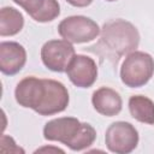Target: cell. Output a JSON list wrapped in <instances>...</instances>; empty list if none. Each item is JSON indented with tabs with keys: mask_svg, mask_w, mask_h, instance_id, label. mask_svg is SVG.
Returning a JSON list of instances; mask_svg holds the SVG:
<instances>
[{
	"mask_svg": "<svg viewBox=\"0 0 154 154\" xmlns=\"http://www.w3.org/2000/svg\"><path fill=\"white\" fill-rule=\"evenodd\" d=\"M100 35V41L90 48H94L95 53L116 63L122 55L136 51L140 43L137 28L132 23L120 18L105 23Z\"/></svg>",
	"mask_w": 154,
	"mask_h": 154,
	"instance_id": "obj_1",
	"label": "cell"
},
{
	"mask_svg": "<svg viewBox=\"0 0 154 154\" xmlns=\"http://www.w3.org/2000/svg\"><path fill=\"white\" fill-rule=\"evenodd\" d=\"M42 134L46 141L60 142L73 152L89 148L96 140L94 126L75 117H59L47 122Z\"/></svg>",
	"mask_w": 154,
	"mask_h": 154,
	"instance_id": "obj_2",
	"label": "cell"
},
{
	"mask_svg": "<svg viewBox=\"0 0 154 154\" xmlns=\"http://www.w3.org/2000/svg\"><path fill=\"white\" fill-rule=\"evenodd\" d=\"M120 79L129 88L146 85L154 75V58L142 51L129 53L120 66Z\"/></svg>",
	"mask_w": 154,
	"mask_h": 154,
	"instance_id": "obj_3",
	"label": "cell"
},
{
	"mask_svg": "<svg viewBox=\"0 0 154 154\" xmlns=\"http://www.w3.org/2000/svg\"><path fill=\"white\" fill-rule=\"evenodd\" d=\"M61 38L73 43H88L94 41L101 32L99 24L85 16L76 14L64 18L58 24Z\"/></svg>",
	"mask_w": 154,
	"mask_h": 154,
	"instance_id": "obj_4",
	"label": "cell"
},
{
	"mask_svg": "<svg viewBox=\"0 0 154 154\" xmlns=\"http://www.w3.org/2000/svg\"><path fill=\"white\" fill-rule=\"evenodd\" d=\"M138 141V131L129 122H114L106 129L105 132V144L109 152L116 154L131 153L136 149Z\"/></svg>",
	"mask_w": 154,
	"mask_h": 154,
	"instance_id": "obj_5",
	"label": "cell"
},
{
	"mask_svg": "<svg viewBox=\"0 0 154 154\" xmlns=\"http://www.w3.org/2000/svg\"><path fill=\"white\" fill-rule=\"evenodd\" d=\"M42 64L53 72H65L71 60L76 55L75 47L64 38L49 40L41 47Z\"/></svg>",
	"mask_w": 154,
	"mask_h": 154,
	"instance_id": "obj_6",
	"label": "cell"
},
{
	"mask_svg": "<svg viewBox=\"0 0 154 154\" xmlns=\"http://www.w3.org/2000/svg\"><path fill=\"white\" fill-rule=\"evenodd\" d=\"M45 91L41 102L35 111L40 116H53L64 112L70 102L67 88L59 81L52 78H43Z\"/></svg>",
	"mask_w": 154,
	"mask_h": 154,
	"instance_id": "obj_7",
	"label": "cell"
},
{
	"mask_svg": "<svg viewBox=\"0 0 154 154\" xmlns=\"http://www.w3.org/2000/svg\"><path fill=\"white\" fill-rule=\"evenodd\" d=\"M65 73L70 82L77 88H90L97 79L96 61L84 54H76L67 66Z\"/></svg>",
	"mask_w": 154,
	"mask_h": 154,
	"instance_id": "obj_8",
	"label": "cell"
},
{
	"mask_svg": "<svg viewBox=\"0 0 154 154\" xmlns=\"http://www.w3.org/2000/svg\"><path fill=\"white\" fill-rule=\"evenodd\" d=\"M43 91V78H38L36 76H28L20 79L16 85L14 99L19 106L24 108H30L35 112L41 102Z\"/></svg>",
	"mask_w": 154,
	"mask_h": 154,
	"instance_id": "obj_9",
	"label": "cell"
},
{
	"mask_svg": "<svg viewBox=\"0 0 154 154\" xmlns=\"http://www.w3.org/2000/svg\"><path fill=\"white\" fill-rule=\"evenodd\" d=\"M26 63L25 48L16 41H2L0 43V71L6 76H14Z\"/></svg>",
	"mask_w": 154,
	"mask_h": 154,
	"instance_id": "obj_10",
	"label": "cell"
},
{
	"mask_svg": "<svg viewBox=\"0 0 154 154\" xmlns=\"http://www.w3.org/2000/svg\"><path fill=\"white\" fill-rule=\"evenodd\" d=\"M22 7L35 22L48 23L60 14L58 0H12Z\"/></svg>",
	"mask_w": 154,
	"mask_h": 154,
	"instance_id": "obj_11",
	"label": "cell"
},
{
	"mask_svg": "<svg viewBox=\"0 0 154 154\" xmlns=\"http://www.w3.org/2000/svg\"><path fill=\"white\" fill-rule=\"evenodd\" d=\"M91 105L101 116L114 117L120 113L123 108V100L117 90L109 87H101L93 93Z\"/></svg>",
	"mask_w": 154,
	"mask_h": 154,
	"instance_id": "obj_12",
	"label": "cell"
},
{
	"mask_svg": "<svg viewBox=\"0 0 154 154\" xmlns=\"http://www.w3.org/2000/svg\"><path fill=\"white\" fill-rule=\"evenodd\" d=\"M130 116L143 124L154 125V101L144 95H132L128 102Z\"/></svg>",
	"mask_w": 154,
	"mask_h": 154,
	"instance_id": "obj_13",
	"label": "cell"
},
{
	"mask_svg": "<svg viewBox=\"0 0 154 154\" xmlns=\"http://www.w3.org/2000/svg\"><path fill=\"white\" fill-rule=\"evenodd\" d=\"M24 26L23 14L12 6H4L0 10V36H14Z\"/></svg>",
	"mask_w": 154,
	"mask_h": 154,
	"instance_id": "obj_14",
	"label": "cell"
},
{
	"mask_svg": "<svg viewBox=\"0 0 154 154\" xmlns=\"http://www.w3.org/2000/svg\"><path fill=\"white\" fill-rule=\"evenodd\" d=\"M1 152H6V153H24V149L22 148V147H19L16 142H14V140H13V137H11V136H8V135H2L1 136Z\"/></svg>",
	"mask_w": 154,
	"mask_h": 154,
	"instance_id": "obj_15",
	"label": "cell"
},
{
	"mask_svg": "<svg viewBox=\"0 0 154 154\" xmlns=\"http://www.w3.org/2000/svg\"><path fill=\"white\" fill-rule=\"evenodd\" d=\"M65 1L73 7H87L93 2V0H65Z\"/></svg>",
	"mask_w": 154,
	"mask_h": 154,
	"instance_id": "obj_16",
	"label": "cell"
},
{
	"mask_svg": "<svg viewBox=\"0 0 154 154\" xmlns=\"http://www.w3.org/2000/svg\"><path fill=\"white\" fill-rule=\"evenodd\" d=\"M38 152H52V153H65V150L58 148V147H41L38 149H36L34 153H38Z\"/></svg>",
	"mask_w": 154,
	"mask_h": 154,
	"instance_id": "obj_17",
	"label": "cell"
},
{
	"mask_svg": "<svg viewBox=\"0 0 154 154\" xmlns=\"http://www.w3.org/2000/svg\"><path fill=\"white\" fill-rule=\"evenodd\" d=\"M106 1H108V2H113V1H117V0H106Z\"/></svg>",
	"mask_w": 154,
	"mask_h": 154,
	"instance_id": "obj_18",
	"label": "cell"
}]
</instances>
